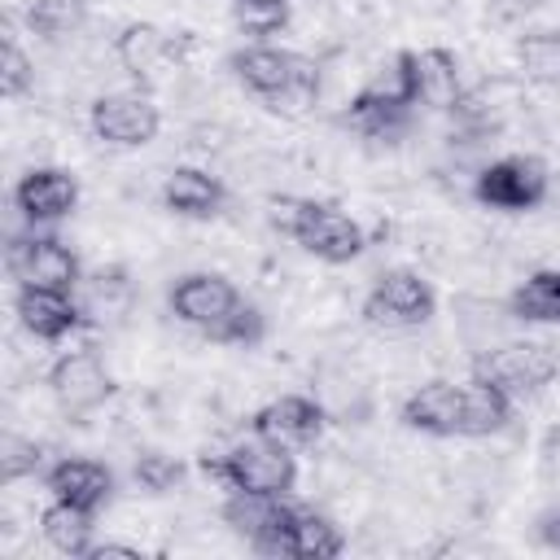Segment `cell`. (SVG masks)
I'll return each instance as SVG.
<instances>
[{
  "label": "cell",
  "instance_id": "obj_1",
  "mask_svg": "<svg viewBox=\"0 0 560 560\" xmlns=\"http://www.w3.org/2000/svg\"><path fill=\"white\" fill-rule=\"evenodd\" d=\"M232 74L267 101V109H284V114H302L315 92H319V70L311 57L289 52V48H271V44H249L241 52H232Z\"/></svg>",
  "mask_w": 560,
  "mask_h": 560
},
{
  "label": "cell",
  "instance_id": "obj_2",
  "mask_svg": "<svg viewBox=\"0 0 560 560\" xmlns=\"http://www.w3.org/2000/svg\"><path fill=\"white\" fill-rule=\"evenodd\" d=\"M271 223L293 236L306 254L324 258V262H354L368 245L363 228L337 210L332 201H311V197H276L271 201Z\"/></svg>",
  "mask_w": 560,
  "mask_h": 560
},
{
  "label": "cell",
  "instance_id": "obj_3",
  "mask_svg": "<svg viewBox=\"0 0 560 560\" xmlns=\"http://www.w3.org/2000/svg\"><path fill=\"white\" fill-rule=\"evenodd\" d=\"M201 472L228 490H245V494H289L298 481V459L293 446L271 442L262 433H249L245 442H236L223 455H201Z\"/></svg>",
  "mask_w": 560,
  "mask_h": 560
},
{
  "label": "cell",
  "instance_id": "obj_4",
  "mask_svg": "<svg viewBox=\"0 0 560 560\" xmlns=\"http://www.w3.org/2000/svg\"><path fill=\"white\" fill-rule=\"evenodd\" d=\"M4 262H9V276L18 284H35V289H66L74 293L83 271H79V258L66 241H57L52 232H18L4 249Z\"/></svg>",
  "mask_w": 560,
  "mask_h": 560
},
{
  "label": "cell",
  "instance_id": "obj_5",
  "mask_svg": "<svg viewBox=\"0 0 560 560\" xmlns=\"http://www.w3.org/2000/svg\"><path fill=\"white\" fill-rule=\"evenodd\" d=\"M223 521L258 556H293V521H298V508H289L284 494H245V490H232V499L223 503Z\"/></svg>",
  "mask_w": 560,
  "mask_h": 560
},
{
  "label": "cell",
  "instance_id": "obj_6",
  "mask_svg": "<svg viewBox=\"0 0 560 560\" xmlns=\"http://www.w3.org/2000/svg\"><path fill=\"white\" fill-rule=\"evenodd\" d=\"M433 311H438L433 284L407 267L385 271L363 298V319L376 328H416V324L433 319Z\"/></svg>",
  "mask_w": 560,
  "mask_h": 560
},
{
  "label": "cell",
  "instance_id": "obj_7",
  "mask_svg": "<svg viewBox=\"0 0 560 560\" xmlns=\"http://www.w3.org/2000/svg\"><path fill=\"white\" fill-rule=\"evenodd\" d=\"M245 298L236 293V284L219 271H188L171 284V311L179 324L206 332L210 341L219 337V328L232 319V311L241 306Z\"/></svg>",
  "mask_w": 560,
  "mask_h": 560
},
{
  "label": "cell",
  "instance_id": "obj_8",
  "mask_svg": "<svg viewBox=\"0 0 560 560\" xmlns=\"http://www.w3.org/2000/svg\"><path fill=\"white\" fill-rule=\"evenodd\" d=\"M547 184H551V175H547V166H542L538 158L512 153V158L490 162V166L477 175L472 197H477L481 206H490V210H534V206H542Z\"/></svg>",
  "mask_w": 560,
  "mask_h": 560
},
{
  "label": "cell",
  "instance_id": "obj_9",
  "mask_svg": "<svg viewBox=\"0 0 560 560\" xmlns=\"http://www.w3.org/2000/svg\"><path fill=\"white\" fill-rule=\"evenodd\" d=\"M162 114L149 101V92H109L92 101V131L96 140L114 144V149H140L158 136Z\"/></svg>",
  "mask_w": 560,
  "mask_h": 560
},
{
  "label": "cell",
  "instance_id": "obj_10",
  "mask_svg": "<svg viewBox=\"0 0 560 560\" xmlns=\"http://www.w3.org/2000/svg\"><path fill=\"white\" fill-rule=\"evenodd\" d=\"M556 372H560V359L551 354V346H538V341H508L477 359V376L494 381L512 398L542 389L547 381H556Z\"/></svg>",
  "mask_w": 560,
  "mask_h": 560
},
{
  "label": "cell",
  "instance_id": "obj_11",
  "mask_svg": "<svg viewBox=\"0 0 560 560\" xmlns=\"http://www.w3.org/2000/svg\"><path fill=\"white\" fill-rule=\"evenodd\" d=\"M188 48H192V35H188V31H175V35H171V31L153 26V22H131V26H122L118 39H114L118 66H122L140 88H149V83L158 79V70L171 66V61H179Z\"/></svg>",
  "mask_w": 560,
  "mask_h": 560
},
{
  "label": "cell",
  "instance_id": "obj_12",
  "mask_svg": "<svg viewBox=\"0 0 560 560\" xmlns=\"http://www.w3.org/2000/svg\"><path fill=\"white\" fill-rule=\"evenodd\" d=\"M13 311L22 319V328L39 341H66L70 332H79L88 324V311L74 293L66 289H35V284H18Z\"/></svg>",
  "mask_w": 560,
  "mask_h": 560
},
{
  "label": "cell",
  "instance_id": "obj_13",
  "mask_svg": "<svg viewBox=\"0 0 560 560\" xmlns=\"http://www.w3.org/2000/svg\"><path fill=\"white\" fill-rule=\"evenodd\" d=\"M48 389L66 411L83 416V411H96L114 394V376L92 350H70L48 368Z\"/></svg>",
  "mask_w": 560,
  "mask_h": 560
},
{
  "label": "cell",
  "instance_id": "obj_14",
  "mask_svg": "<svg viewBox=\"0 0 560 560\" xmlns=\"http://www.w3.org/2000/svg\"><path fill=\"white\" fill-rule=\"evenodd\" d=\"M13 206L26 223H57L79 206V184L61 166H35L13 184Z\"/></svg>",
  "mask_w": 560,
  "mask_h": 560
},
{
  "label": "cell",
  "instance_id": "obj_15",
  "mask_svg": "<svg viewBox=\"0 0 560 560\" xmlns=\"http://www.w3.org/2000/svg\"><path fill=\"white\" fill-rule=\"evenodd\" d=\"M402 424L429 438H464V389L455 381H429L402 402Z\"/></svg>",
  "mask_w": 560,
  "mask_h": 560
},
{
  "label": "cell",
  "instance_id": "obj_16",
  "mask_svg": "<svg viewBox=\"0 0 560 560\" xmlns=\"http://www.w3.org/2000/svg\"><path fill=\"white\" fill-rule=\"evenodd\" d=\"M324 429V407L306 394H284L249 416V433H262L284 446H311Z\"/></svg>",
  "mask_w": 560,
  "mask_h": 560
},
{
  "label": "cell",
  "instance_id": "obj_17",
  "mask_svg": "<svg viewBox=\"0 0 560 560\" xmlns=\"http://www.w3.org/2000/svg\"><path fill=\"white\" fill-rule=\"evenodd\" d=\"M44 486L52 490V499L79 503L88 512H101L114 499V472L101 459H79V455H66V459L48 464L44 468Z\"/></svg>",
  "mask_w": 560,
  "mask_h": 560
},
{
  "label": "cell",
  "instance_id": "obj_18",
  "mask_svg": "<svg viewBox=\"0 0 560 560\" xmlns=\"http://www.w3.org/2000/svg\"><path fill=\"white\" fill-rule=\"evenodd\" d=\"M162 206L184 219H210L223 206V184L201 166H175L171 179L162 184Z\"/></svg>",
  "mask_w": 560,
  "mask_h": 560
},
{
  "label": "cell",
  "instance_id": "obj_19",
  "mask_svg": "<svg viewBox=\"0 0 560 560\" xmlns=\"http://www.w3.org/2000/svg\"><path fill=\"white\" fill-rule=\"evenodd\" d=\"M464 101L459 88V61L446 48H424L416 52V105L429 109H455Z\"/></svg>",
  "mask_w": 560,
  "mask_h": 560
},
{
  "label": "cell",
  "instance_id": "obj_20",
  "mask_svg": "<svg viewBox=\"0 0 560 560\" xmlns=\"http://www.w3.org/2000/svg\"><path fill=\"white\" fill-rule=\"evenodd\" d=\"M459 389H464V438H490V433L508 429V420H512V394L508 389H499L486 376H472Z\"/></svg>",
  "mask_w": 560,
  "mask_h": 560
},
{
  "label": "cell",
  "instance_id": "obj_21",
  "mask_svg": "<svg viewBox=\"0 0 560 560\" xmlns=\"http://www.w3.org/2000/svg\"><path fill=\"white\" fill-rule=\"evenodd\" d=\"M341 122H350V127H354L359 136H368V140H394L398 131H407L411 105H398V101H385V96L359 88V92L350 96Z\"/></svg>",
  "mask_w": 560,
  "mask_h": 560
},
{
  "label": "cell",
  "instance_id": "obj_22",
  "mask_svg": "<svg viewBox=\"0 0 560 560\" xmlns=\"http://www.w3.org/2000/svg\"><path fill=\"white\" fill-rule=\"evenodd\" d=\"M92 521H96V512H88L79 503H66V499H52L44 508V516H39V529H44V538H48L52 551H61V556H88L92 551V529H96Z\"/></svg>",
  "mask_w": 560,
  "mask_h": 560
},
{
  "label": "cell",
  "instance_id": "obj_23",
  "mask_svg": "<svg viewBox=\"0 0 560 560\" xmlns=\"http://www.w3.org/2000/svg\"><path fill=\"white\" fill-rule=\"evenodd\" d=\"M508 311L529 324H560V267H542L525 284H516Z\"/></svg>",
  "mask_w": 560,
  "mask_h": 560
},
{
  "label": "cell",
  "instance_id": "obj_24",
  "mask_svg": "<svg viewBox=\"0 0 560 560\" xmlns=\"http://www.w3.org/2000/svg\"><path fill=\"white\" fill-rule=\"evenodd\" d=\"M341 551H346L341 529L324 512L298 508V521H293V560H332Z\"/></svg>",
  "mask_w": 560,
  "mask_h": 560
},
{
  "label": "cell",
  "instance_id": "obj_25",
  "mask_svg": "<svg viewBox=\"0 0 560 560\" xmlns=\"http://www.w3.org/2000/svg\"><path fill=\"white\" fill-rule=\"evenodd\" d=\"M516 61L534 83H560V31H525L516 39Z\"/></svg>",
  "mask_w": 560,
  "mask_h": 560
},
{
  "label": "cell",
  "instance_id": "obj_26",
  "mask_svg": "<svg viewBox=\"0 0 560 560\" xmlns=\"http://www.w3.org/2000/svg\"><path fill=\"white\" fill-rule=\"evenodd\" d=\"M368 92H376V96H385V101H398V105H416V52H394V61L389 66H381L368 83H363Z\"/></svg>",
  "mask_w": 560,
  "mask_h": 560
},
{
  "label": "cell",
  "instance_id": "obj_27",
  "mask_svg": "<svg viewBox=\"0 0 560 560\" xmlns=\"http://www.w3.org/2000/svg\"><path fill=\"white\" fill-rule=\"evenodd\" d=\"M83 22V4L79 0H31L26 4V26L44 39H61Z\"/></svg>",
  "mask_w": 560,
  "mask_h": 560
},
{
  "label": "cell",
  "instance_id": "obj_28",
  "mask_svg": "<svg viewBox=\"0 0 560 560\" xmlns=\"http://www.w3.org/2000/svg\"><path fill=\"white\" fill-rule=\"evenodd\" d=\"M44 446L39 442H31V438H18V433H9L4 438V446H0V477L4 481H18V477H44Z\"/></svg>",
  "mask_w": 560,
  "mask_h": 560
},
{
  "label": "cell",
  "instance_id": "obj_29",
  "mask_svg": "<svg viewBox=\"0 0 560 560\" xmlns=\"http://www.w3.org/2000/svg\"><path fill=\"white\" fill-rule=\"evenodd\" d=\"M122 306H127V280H122V271H96L88 280V289H83V311L96 315V319H105V315H114Z\"/></svg>",
  "mask_w": 560,
  "mask_h": 560
},
{
  "label": "cell",
  "instance_id": "obj_30",
  "mask_svg": "<svg viewBox=\"0 0 560 560\" xmlns=\"http://www.w3.org/2000/svg\"><path fill=\"white\" fill-rule=\"evenodd\" d=\"M136 481L149 490V494H166V490H175L179 486V477H184V464L175 459V455H162V451H144L140 459H136Z\"/></svg>",
  "mask_w": 560,
  "mask_h": 560
},
{
  "label": "cell",
  "instance_id": "obj_31",
  "mask_svg": "<svg viewBox=\"0 0 560 560\" xmlns=\"http://www.w3.org/2000/svg\"><path fill=\"white\" fill-rule=\"evenodd\" d=\"M31 83H35L31 57L18 48L13 35H4V52H0V92H4V96H22V92H31Z\"/></svg>",
  "mask_w": 560,
  "mask_h": 560
},
{
  "label": "cell",
  "instance_id": "obj_32",
  "mask_svg": "<svg viewBox=\"0 0 560 560\" xmlns=\"http://www.w3.org/2000/svg\"><path fill=\"white\" fill-rule=\"evenodd\" d=\"M262 311L254 306V302H241L236 311H232V319L219 328V337L214 341H223V346H258L262 341Z\"/></svg>",
  "mask_w": 560,
  "mask_h": 560
},
{
  "label": "cell",
  "instance_id": "obj_33",
  "mask_svg": "<svg viewBox=\"0 0 560 560\" xmlns=\"http://www.w3.org/2000/svg\"><path fill=\"white\" fill-rule=\"evenodd\" d=\"M538 542L551 547V551H560V508H547L538 516Z\"/></svg>",
  "mask_w": 560,
  "mask_h": 560
},
{
  "label": "cell",
  "instance_id": "obj_34",
  "mask_svg": "<svg viewBox=\"0 0 560 560\" xmlns=\"http://www.w3.org/2000/svg\"><path fill=\"white\" fill-rule=\"evenodd\" d=\"M88 556H140L136 547H127V542H92V551Z\"/></svg>",
  "mask_w": 560,
  "mask_h": 560
},
{
  "label": "cell",
  "instance_id": "obj_35",
  "mask_svg": "<svg viewBox=\"0 0 560 560\" xmlns=\"http://www.w3.org/2000/svg\"><path fill=\"white\" fill-rule=\"evenodd\" d=\"M245 9H267V13H284V4L289 0H241Z\"/></svg>",
  "mask_w": 560,
  "mask_h": 560
}]
</instances>
